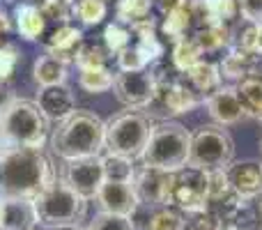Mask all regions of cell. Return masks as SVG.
I'll list each match as a JSON object with an SVG mask.
<instances>
[{"label": "cell", "mask_w": 262, "mask_h": 230, "mask_svg": "<svg viewBox=\"0 0 262 230\" xmlns=\"http://www.w3.org/2000/svg\"><path fill=\"white\" fill-rule=\"evenodd\" d=\"M191 150V131L177 120H159L152 124L147 148H145L143 166L166 173H180L186 168Z\"/></svg>", "instance_id": "3"}, {"label": "cell", "mask_w": 262, "mask_h": 230, "mask_svg": "<svg viewBox=\"0 0 262 230\" xmlns=\"http://www.w3.org/2000/svg\"><path fill=\"white\" fill-rule=\"evenodd\" d=\"M193 26V12H191V0H170L163 7V23L161 30L172 41L186 37V32Z\"/></svg>", "instance_id": "19"}, {"label": "cell", "mask_w": 262, "mask_h": 230, "mask_svg": "<svg viewBox=\"0 0 262 230\" xmlns=\"http://www.w3.org/2000/svg\"><path fill=\"white\" fill-rule=\"evenodd\" d=\"M9 30H12V23H9V16H7V12H5V9L0 7V44H3V39L9 35Z\"/></svg>", "instance_id": "43"}, {"label": "cell", "mask_w": 262, "mask_h": 230, "mask_svg": "<svg viewBox=\"0 0 262 230\" xmlns=\"http://www.w3.org/2000/svg\"><path fill=\"white\" fill-rule=\"evenodd\" d=\"M235 159V140L228 129L219 124H205L191 134V150L186 166L193 171L212 173L226 171Z\"/></svg>", "instance_id": "7"}, {"label": "cell", "mask_w": 262, "mask_h": 230, "mask_svg": "<svg viewBox=\"0 0 262 230\" xmlns=\"http://www.w3.org/2000/svg\"><path fill=\"white\" fill-rule=\"evenodd\" d=\"M172 205L182 212L205 214L209 205L207 196V173L193 171V168H182L175 173V186H172Z\"/></svg>", "instance_id": "10"}, {"label": "cell", "mask_w": 262, "mask_h": 230, "mask_svg": "<svg viewBox=\"0 0 262 230\" xmlns=\"http://www.w3.org/2000/svg\"><path fill=\"white\" fill-rule=\"evenodd\" d=\"M49 124L41 109L30 99H9L0 106V127L9 148L41 150L49 138Z\"/></svg>", "instance_id": "4"}, {"label": "cell", "mask_w": 262, "mask_h": 230, "mask_svg": "<svg viewBox=\"0 0 262 230\" xmlns=\"http://www.w3.org/2000/svg\"><path fill=\"white\" fill-rule=\"evenodd\" d=\"M108 14V3L106 0H78L74 7V18L83 26H99Z\"/></svg>", "instance_id": "32"}, {"label": "cell", "mask_w": 262, "mask_h": 230, "mask_svg": "<svg viewBox=\"0 0 262 230\" xmlns=\"http://www.w3.org/2000/svg\"><path fill=\"white\" fill-rule=\"evenodd\" d=\"M9 145H7V140H5V134H3V127H0V152H3V150H7Z\"/></svg>", "instance_id": "45"}, {"label": "cell", "mask_w": 262, "mask_h": 230, "mask_svg": "<svg viewBox=\"0 0 262 230\" xmlns=\"http://www.w3.org/2000/svg\"><path fill=\"white\" fill-rule=\"evenodd\" d=\"M232 194V186L228 182L226 171H212L207 173V196H209V203H216V200L226 198V196ZM209 207V205H207Z\"/></svg>", "instance_id": "40"}, {"label": "cell", "mask_w": 262, "mask_h": 230, "mask_svg": "<svg viewBox=\"0 0 262 230\" xmlns=\"http://www.w3.org/2000/svg\"><path fill=\"white\" fill-rule=\"evenodd\" d=\"M108 51H106V46L101 44H88V41H83L81 46H78L76 55H74V65L78 67V72L81 69H97V67H106V60H108Z\"/></svg>", "instance_id": "30"}, {"label": "cell", "mask_w": 262, "mask_h": 230, "mask_svg": "<svg viewBox=\"0 0 262 230\" xmlns=\"http://www.w3.org/2000/svg\"><path fill=\"white\" fill-rule=\"evenodd\" d=\"M35 104L41 109V113L49 122H64L69 115L76 113V97H74L72 88L53 86V88H39Z\"/></svg>", "instance_id": "15"}, {"label": "cell", "mask_w": 262, "mask_h": 230, "mask_svg": "<svg viewBox=\"0 0 262 230\" xmlns=\"http://www.w3.org/2000/svg\"><path fill=\"white\" fill-rule=\"evenodd\" d=\"M198 104H200V97L191 90L189 83L175 81V78L163 81L157 74V97L147 106V111L154 109V106H161V111H166V115H182L193 111Z\"/></svg>", "instance_id": "13"}, {"label": "cell", "mask_w": 262, "mask_h": 230, "mask_svg": "<svg viewBox=\"0 0 262 230\" xmlns=\"http://www.w3.org/2000/svg\"><path fill=\"white\" fill-rule=\"evenodd\" d=\"M60 180L74 189L81 198L92 200L101 184L106 182V166L104 157H85V159H74V161H64V171Z\"/></svg>", "instance_id": "9"}, {"label": "cell", "mask_w": 262, "mask_h": 230, "mask_svg": "<svg viewBox=\"0 0 262 230\" xmlns=\"http://www.w3.org/2000/svg\"><path fill=\"white\" fill-rule=\"evenodd\" d=\"M172 186H175V173L157 171V168H138L134 175V189L140 205L147 207H170L172 205Z\"/></svg>", "instance_id": "11"}, {"label": "cell", "mask_w": 262, "mask_h": 230, "mask_svg": "<svg viewBox=\"0 0 262 230\" xmlns=\"http://www.w3.org/2000/svg\"><path fill=\"white\" fill-rule=\"evenodd\" d=\"M67 72H69V62L53 55L44 53L35 60L32 67V78L39 88H53V86H64L67 83Z\"/></svg>", "instance_id": "23"}, {"label": "cell", "mask_w": 262, "mask_h": 230, "mask_svg": "<svg viewBox=\"0 0 262 230\" xmlns=\"http://www.w3.org/2000/svg\"><path fill=\"white\" fill-rule=\"evenodd\" d=\"M115 62H118V72H145L152 65V60L147 58L145 51H140L136 44H131L115 55Z\"/></svg>", "instance_id": "34"}, {"label": "cell", "mask_w": 262, "mask_h": 230, "mask_svg": "<svg viewBox=\"0 0 262 230\" xmlns=\"http://www.w3.org/2000/svg\"><path fill=\"white\" fill-rule=\"evenodd\" d=\"M32 203L37 210V223L49 230H76L88 214V200L62 180L49 184Z\"/></svg>", "instance_id": "5"}, {"label": "cell", "mask_w": 262, "mask_h": 230, "mask_svg": "<svg viewBox=\"0 0 262 230\" xmlns=\"http://www.w3.org/2000/svg\"><path fill=\"white\" fill-rule=\"evenodd\" d=\"M232 49L262 55V23H246L237 35H232Z\"/></svg>", "instance_id": "33"}, {"label": "cell", "mask_w": 262, "mask_h": 230, "mask_svg": "<svg viewBox=\"0 0 262 230\" xmlns=\"http://www.w3.org/2000/svg\"><path fill=\"white\" fill-rule=\"evenodd\" d=\"M237 7L246 23H262V0H237Z\"/></svg>", "instance_id": "41"}, {"label": "cell", "mask_w": 262, "mask_h": 230, "mask_svg": "<svg viewBox=\"0 0 262 230\" xmlns=\"http://www.w3.org/2000/svg\"><path fill=\"white\" fill-rule=\"evenodd\" d=\"M104 46L111 55H118L120 51H124L127 46H131V30L118 21L108 23L104 30Z\"/></svg>", "instance_id": "35"}, {"label": "cell", "mask_w": 262, "mask_h": 230, "mask_svg": "<svg viewBox=\"0 0 262 230\" xmlns=\"http://www.w3.org/2000/svg\"><path fill=\"white\" fill-rule=\"evenodd\" d=\"M76 230H81V228H76Z\"/></svg>", "instance_id": "47"}, {"label": "cell", "mask_w": 262, "mask_h": 230, "mask_svg": "<svg viewBox=\"0 0 262 230\" xmlns=\"http://www.w3.org/2000/svg\"><path fill=\"white\" fill-rule=\"evenodd\" d=\"M76 0H41V14L46 21H55L60 26H67L74 18Z\"/></svg>", "instance_id": "36"}, {"label": "cell", "mask_w": 262, "mask_h": 230, "mask_svg": "<svg viewBox=\"0 0 262 230\" xmlns=\"http://www.w3.org/2000/svg\"><path fill=\"white\" fill-rule=\"evenodd\" d=\"M228 182L232 191L244 200H255L262 196V161L244 159V161H232L226 168Z\"/></svg>", "instance_id": "14"}, {"label": "cell", "mask_w": 262, "mask_h": 230, "mask_svg": "<svg viewBox=\"0 0 262 230\" xmlns=\"http://www.w3.org/2000/svg\"><path fill=\"white\" fill-rule=\"evenodd\" d=\"M219 72H221V78H228V81H244L249 76H262V55L249 53V51L242 49H232L228 51L226 55L219 62Z\"/></svg>", "instance_id": "17"}, {"label": "cell", "mask_w": 262, "mask_h": 230, "mask_svg": "<svg viewBox=\"0 0 262 230\" xmlns=\"http://www.w3.org/2000/svg\"><path fill=\"white\" fill-rule=\"evenodd\" d=\"M18 60H21V53L14 44H0V88L14 76L18 67Z\"/></svg>", "instance_id": "39"}, {"label": "cell", "mask_w": 262, "mask_h": 230, "mask_svg": "<svg viewBox=\"0 0 262 230\" xmlns=\"http://www.w3.org/2000/svg\"><path fill=\"white\" fill-rule=\"evenodd\" d=\"M55 180L53 163L41 150L7 148L0 152V198L35 200Z\"/></svg>", "instance_id": "1"}, {"label": "cell", "mask_w": 262, "mask_h": 230, "mask_svg": "<svg viewBox=\"0 0 262 230\" xmlns=\"http://www.w3.org/2000/svg\"><path fill=\"white\" fill-rule=\"evenodd\" d=\"M129 30L136 35V46H138L140 51H145L152 62L163 55V44L157 37V28H154L152 18H147V21H143V23H136V26H131Z\"/></svg>", "instance_id": "28"}, {"label": "cell", "mask_w": 262, "mask_h": 230, "mask_svg": "<svg viewBox=\"0 0 262 230\" xmlns=\"http://www.w3.org/2000/svg\"><path fill=\"white\" fill-rule=\"evenodd\" d=\"M191 37L200 44L203 53H216V51H223V49H228V46H232L230 26L221 23V21L209 23V26H203V28H195Z\"/></svg>", "instance_id": "24"}, {"label": "cell", "mask_w": 262, "mask_h": 230, "mask_svg": "<svg viewBox=\"0 0 262 230\" xmlns=\"http://www.w3.org/2000/svg\"><path fill=\"white\" fill-rule=\"evenodd\" d=\"M237 95L242 99L246 115L262 122V76H249L237 83Z\"/></svg>", "instance_id": "26"}, {"label": "cell", "mask_w": 262, "mask_h": 230, "mask_svg": "<svg viewBox=\"0 0 262 230\" xmlns=\"http://www.w3.org/2000/svg\"><path fill=\"white\" fill-rule=\"evenodd\" d=\"M189 230H226V228H223V223L219 221L216 217H212V214L205 212V214H200L193 223H191Z\"/></svg>", "instance_id": "42"}, {"label": "cell", "mask_w": 262, "mask_h": 230, "mask_svg": "<svg viewBox=\"0 0 262 230\" xmlns=\"http://www.w3.org/2000/svg\"><path fill=\"white\" fill-rule=\"evenodd\" d=\"M113 92L120 104L131 111L147 109L157 97V74L145 72H118L113 81Z\"/></svg>", "instance_id": "8"}, {"label": "cell", "mask_w": 262, "mask_h": 230, "mask_svg": "<svg viewBox=\"0 0 262 230\" xmlns=\"http://www.w3.org/2000/svg\"><path fill=\"white\" fill-rule=\"evenodd\" d=\"M255 210H258V221L262 226V196H260V198H255Z\"/></svg>", "instance_id": "44"}, {"label": "cell", "mask_w": 262, "mask_h": 230, "mask_svg": "<svg viewBox=\"0 0 262 230\" xmlns=\"http://www.w3.org/2000/svg\"><path fill=\"white\" fill-rule=\"evenodd\" d=\"M228 230H246V228H228Z\"/></svg>", "instance_id": "46"}, {"label": "cell", "mask_w": 262, "mask_h": 230, "mask_svg": "<svg viewBox=\"0 0 262 230\" xmlns=\"http://www.w3.org/2000/svg\"><path fill=\"white\" fill-rule=\"evenodd\" d=\"M51 150L62 161L99 157L104 150V120L95 111L76 109V113L53 129Z\"/></svg>", "instance_id": "2"}, {"label": "cell", "mask_w": 262, "mask_h": 230, "mask_svg": "<svg viewBox=\"0 0 262 230\" xmlns=\"http://www.w3.org/2000/svg\"><path fill=\"white\" fill-rule=\"evenodd\" d=\"M113 72L108 67H97V69H81L78 72V86L90 95H101L113 88Z\"/></svg>", "instance_id": "29"}, {"label": "cell", "mask_w": 262, "mask_h": 230, "mask_svg": "<svg viewBox=\"0 0 262 230\" xmlns=\"http://www.w3.org/2000/svg\"><path fill=\"white\" fill-rule=\"evenodd\" d=\"M189 83V88L195 92L198 97H209L223 86L221 72H219L216 62H207V60H200L195 67H191L186 74H182Z\"/></svg>", "instance_id": "20"}, {"label": "cell", "mask_w": 262, "mask_h": 230, "mask_svg": "<svg viewBox=\"0 0 262 230\" xmlns=\"http://www.w3.org/2000/svg\"><path fill=\"white\" fill-rule=\"evenodd\" d=\"M149 134H152V122L147 115L140 111H124L104 122V148L113 157L136 161L143 157Z\"/></svg>", "instance_id": "6"}, {"label": "cell", "mask_w": 262, "mask_h": 230, "mask_svg": "<svg viewBox=\"0 0 262 230\" xmlns=\"http://www.w3.org/2000/svg\"><path fill=\"white\" fill-rule=\"evenodd\" d=\"M207 111L219 127H230L249 117L244 106H242L239 95H237V86H221L214 95H209Z\"/></svg>", "instance_id": "16"}, {"label": "cell", "mask_w": 262, "mask_h": 230, "mask_svg": "<svg viewBox=\"0 0 262 230\" xmlns=\"http://www.w3.org/2000/svg\"><path fill=\"white\" fill-rule=\"evenodd\" d=\"M203 49H200V44L193 39V37H182V39L175 41V46H172V67L177 69L180 74H186L191 67H195V65L203 60Z\"/></svg>", "instance_id": "25"}, {"label": "cell", "mask_w": 262, "mask_h": 230, "mask_svg": "<svg viewBox=\"0 0 262 230\" xmlns=\"http://www.w3.org/2000/svg\"><path fill=\"white\" fill-rule=\"evenodd\" d=\"M152 5L154 0H118L115 5V21L122 23V26H136V23H143L147 18H152Z\"/></svg>", "instance_id": "27"}, {"label": "cell", "mask_w": 262, "mask_h": 230, "mask_svg": "<svg viewBox=\"0 0 262 230\" xmlns=\"http://www.w3.org/2000/svg\"><path fill=\"white\" fill-rule=\"evenodd\" d=\"M37 210L35 203L28 198H3V217L0 230H35Z\"/></svg>", "instance_id": "18"}, {"label": "cell", "mask_w": 262, "mask_h": 230, "mask_svg": "<svg viewBox=\"0 0 262 230\" xmlns=\"http://www.w3.org/2000/svg\"><path fill=\"white\" fill-rule=\"evenodd\" d=\"M83 44V30L74 26H58V30L51 35V39L46 41V53L60 58L64 62H74L78 46Z\"/></svg>", "instance_id": "21"}, {"label": "cell", "mask_w": 262, "mask_h": 230, "mask_svg": "<svg viewBox=\"0 0 262 230\" xmlns=\"http://www.w3.org/2000/svg\"><path fill=\"white\" fill-rule=\"evenodd\" d=\"M145 230H186V221L180 210L159 207L149 214Z\"/></svg>", "instance_id": "31"}, {"label": "cell", "mask_w": 262, "mask_h": 230, "mask_svg": "<svg viewBox=\"0 0 262 230\" xmlns=\"http://www.w3.org/2000/svg\"><path fill=\"white\" fill-rule=\"evenodd\" d=\"M104 166H106V180H134V175H136L134 161L122 159V157L106 154V157H104Z\"/></svg>", "instance_id": "38"}, {"label": "cell", "mask_w": 262, "mask_h": 230, "mask_svg": "<svg viewBox=\"0 0 262 230\" xmlns=\"http://www.w3.org/2000/svg\"><path fill=\"white\" fill-rule=\"evenodd\" d=\"M88 230H136V223L131 217H118V214L97 212L90 219Z\"/></svg>", "instance_id": "37"}, {"label": "cell", "mask_w": 262, "mask_h": 230, "mask_svg": "<svg viewBox=\"0 0 262 230\" xmlns=\"http://www.w3.org/2000/svg\"><path fill=\"white\" fill-rule=\"evenodd\" d=\"M95 203L99 212L118 214V217H136L140 210V200L136 196L134 180H106L97 191Z\"/></svg>", "instance_id": "12"}, {"label": "cell", "mask_w": 262, "mask_h": 230, "mask_svg": "<svg viewBox=\"0 0 262 230\" xmlns=\"http://www.w3.org/2000/svg\"><path fill=\"white\" fill-rule=\"evenodd\" d=\"M14 23H16V32L21 39L26 41H37L46 28V16L41 14L39 5L23 3L14 12Z\"/></svg>", "instance_id": "22"}]
</instances>
